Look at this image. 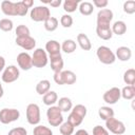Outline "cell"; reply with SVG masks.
<instances>
[{
	"instance_id": "cell-1",
	"label": "cell",
	"mask_w": 135,
	"mask_h": 135,
	"mask_svg": "<svg viewBox=\"0 0 135 135\" xmlns=\"http://www.w3.org/2000/svg\"><path fill=\"white\" fill-rule=\"evenodd\" d=\"M88 109L83 104H76L72 108L70 115L68 116V121L74 127H78L82 123L84 117L86 116Z\"/></svg>"
},
{
	"instance_id": "cell-2",
	"label": "cell",
	"mask_w": 135,
	"mask_h": 135,
	"mask_svg": "<svg viewBox=\"0 0 135 135\" xmlns=\"http://www.w3.org/2000/svg\"><path fill=\"white\" fill-rule=\"evenodd\" d=\"M53 79L59 85H64V84L71 85V84H74L76 82L77 76L73 71H70V70H64L63 71L62 70L61 72L54 73Z\"/></svg>"
},
{
	"instance_id": "cell-3",
	"label": "cell",
	"mask_w": 135,
	"mask_h": 135,
	"mask_svg": "<svg viewBox=\"0 0 135 135\" xmlns=\"http://www.w3.org/2000/svg\"><path fill=\"white\" fill-rule=\"evenodd\" d=\"M96 56L98 60L103 64H113L116 60L115 53L105 45H100L96 51Z\"/></svg>"
},
{
	"instance_id": "cell-4",
	"label": "cell",
	"mask_w": 135,
	"mask_h": 135,
	"mask_svg": "<svg viewBox=\"0 0 135 135\" xmlns=\"http://www.w3.org/2000/svg\"><path fill=\"white\" fill-rule=\"evenodd\" d=\"M30 17L35 22H44L46 19L51 17L50 8L45 5H38L31 9Z\"/></svg>"
},
{
	"instance_id": "cell-5",
	"label": "cell",
	"mask_w": 135,
	"mask_h": 135,
	"mask_svg": "<svg viewBox=\"0 0 135 135\" xmlns=\"http://www.w3.org/2000/svg\"><path fill=\"white\" fill-rule=\"evenodd\" d=\"M46 118L47 122L51 124V127H59L63 122V115L62 112L59 110L57 105L49 107L46 111Z\"/></svg>"
},
{
	"instance_id": "cell-6",
	"label": "cell",
	"mask_w": 135,
	"mask_h": 135,
	"mask_svg": "<svg viewBox=\"0 0 135 135\" xmlns=\"http://www.w3.org/2000/svg\"><path fill=\"white\" fill-rule=\"evenodd\" d=\"M26 120L32 126H37L41 120V114H40V108L37 103H30L26 107L25 110Z\"/></svg>"
},
{
	"instance_id": "cell-7",
	"label": "cell",
	"mask_w": 135,
	"mask_h": 135,
	"mask_svg": "<svg viewBox=\"0 0 135 135\" xmlns=\"http://www.w3.org/2000/svg\"><path fill=\"white\" fill-rule=\"evenodd\" d=\"M20 118V112L14 108H4L0 110V122L3 124H8L17 121Z\"/></svg>"
},
{
	"instance_id": "cell-8",
	"label": "cell",
	"mask_w": 135,
	"mask_h": 135,
	"mask_svg": "<svg viewBox=\"0 0 135 135\" xmlns=\"http://www.w3.org/2000/svg\"><path fill=\"white\" fill-rule=\"evenodd\" d=\"M47 62H49V55L45 52V50L41 49V47L36 49L32 55L33 66L38 68V69H42L47 64Z\"/></svg>"
},
{
	"instance_id": "cell-9",
	"label": "cell",
	"mask_w": 135,
	"mask_h": 135,
	"mask_svg": "<svg viewBox=\"0 0 135 135\" xmlns=\"http://www.w3.org/2000/svg\"><path fill=\"white\" fill-rule=\"evenodd\" d=\"M105 129L115 135H122L126 132L124 123L115 117H111L105 120Z\"/></svg>"
},
{
	"instance_id": "cell-10",
	"label": "cell",
	"mask_w": 135,
	"mask_h": 135,
	"mask_svg": "<svg viewBox=\"0 0 135 135\" xmlns=\"http://www.w3.org/2000/svg\"><path fill=\"white\" fill-rule=\"evenodd\" d=\"M19 76H20L19 69L16 65L11 64V65L5 66V69L3 70L1 79L4 83H12V82H15L19 78Z\"/></svg>"
},
{
	"instance_id": "cell-11",
	"label": "cell",
	"mask_w": 135,
	"mask_h": 135,
	"mask_svg": "<svg viewBox=\"0 0 135 135\" xmlns=\"http://www.w3.org/2000/svg\"><path fill=\"white\" fill-rule=\"evenodd\" d=\"M114 14L110 8H102L97 13V25L98 26H111Z\"/></svg>"
},
{
	"instance_id": "cell-12",
	"label": "cell",
	"mask_w": 135,
	"mask_h": 135,
	"mask_svg": "<svg viewBox=\"0 0 135 135\" xmlns=\"http://www.w3.org/2000/svg\"><path fill=\"white\" fill-rule=\"evenodd\" d=\"M120 98H121L120 89L117 86H113V88L107 90L102 95L103 101L108 104H115L117 101H119Z\"/></svg>"
},
{
	"instance_id": "cell-13",
	"label": "cell",
	"mask_w": 135,
	"mask_h": 135,
	"mask_svg": "<svg viewBox=\"0 0 135 135\" xmlns=\"http://www.w3.org/2000/svg\"><path fill=\"white\" fill-rule=\"evenodd\" d=\"M17 63L18 66L23 71H28L33 68L32 56L27 52H21L17 55Z\"/></svg>"
},
{
	"instance_id": "cell-14",
	"label": "cell",
	"mask_w": 135,
	"mask_h": 135,
	"mask_svg": "<svg viewBox=\"0 0 135 135\" xmlns=\"http://www.w3.org/2000/svg\"><path fill=\"white\" fill-rule=\"evenodd\" d=\"M16 44L20 47H22L25 51H32L36 46V40L32 36H26L22 38H16L15 40Z\"/></svg>"
},
{
	"instance_id": "cell-15",
	"label": "cell",
	"mask_w": 135,
	"mask_h": 135,
	"mask_svg": "<svg viewBox=\"0 0 135 135\" xmlns=\"http://www.w3.org/2000/svg\"><path fill=\"white\" fill-rule=\"evenodd\" d=\"M49 60L51 62V69H52V71L54 73H58V72H61L63 70L64 62H63L61 54L49 56Z\"/></svg>"
},
{
	"instance_id": "cell-16",
	"label": "cell",
	"mask_w": 135,
	"mask_h": 135,
	"mask_svg": "<svg viewBox=\"0 0 135 135\" xmlns=\"http://www.w3.org/2000/svg\"><path fill=\"white\" fill-rule=\"evenodd\" d=\"M1 11L5 16H17L16 2L4 0L1 2Z\"/></svg>"
},
{
	"instance_id": "cell-17",
	"label": "cell",
	"mask_w": 135,
	"mask_h": 135,
	"mask_svg": "<svg viewBox=\"0 0 135 135\" xmlns=\"http://www.w3.org/2000/svg\"><path fill=\"white\" fill-rule=\"evenodd\" d=\"M115 57L122 61V62H126V61H129L132 57V51L130 47L128 46H119L117 47L116 50V53H115Z\"/></svg>"
},
{
	"instance_id": "cell-18",
	"label": "cell",
	"mask_w": 135,
	"mask_h": 135,
	"mask_svg": "<svg viewBox=\"0 0 135 135\" xmlns=\"http://www.w3.org/2000/svg\"><path fill=\"white\" fill-rule=\"evenodd\" d=\"M44 50H45V52L47 53L49 56L61 54V45L57 40H49L45 43Z\"/></svg>"
},
{
	"instance_id": "cell-19",
	"label": "cell",
	"mask_w": 135,
	"mask_h": 135,
	"mask_svg": "<svg viewBox=\"0 0 135 135\" xmlns=\"http://www.w3.org/2000/svg\"><path fill=\"white\" fill-rule=\"evenodd\" d=\"M76 39H77V42L76 43L80 46L81 50H83V51H90L92 49V43H91L89 37L85 34L79 33L77 35V38Z\"/></svg>"
},
{
	"instance_id": "cell-20",
	"label": "cell",
	"mask_w": 135,
	"mask_h": 135,
	"mask_svg": "<svg viewBox=\"0 0 135 135\" xmlns=\"http://www.w3.org/2000/svg\"><path fill=\"white\" fill-rule=\"evenodd\" d=\"M96 34L102 40H110L113 37L111 26H98V25H96Z\"/></svg>"
},
{
	"instance_id": "cell-21",
	"label": "cell",
	"mask_w": 135,
	"mask_h": 135,
	"mask_svg": "<svg viewBox=\"0 0 135 135\" xmlns=\"http://www.w3.org/2000/svg\"><path fill=\"white\" fill-rule=\"evenodd\" d=\"M57 107L59 108V110L62 113H68L72 110L73 102H72L71 98H69V97H61L57 101Z\"/></svg>"
},
{
	"instance_id": "cell-22",
	"label": "cell",
	"mask_w": 135,
	"mask_h": 135,
	"mask_svg": "<svg viewBox=\"0 0 135 135\" xmlns=\"http://www.w3.org/2000/svg\"><path fill=\"white\" fill-rule=\"evenodd\" d=\"M60 45H61V51L64 52L65 54H72L77 49V43L73 39H65Z\"/></svg>"
},
{
	"instance_id": "cell-23",
	"label": "cell",
	"mask_w": 135,
	"mask_h": 135,
	"mask_svg": "<svg viewBox=\"0 0 135 135\" xmlns=\"http://www.w3.org/2000/svg\"><path fill=\"white\" fill-rule=\"evenodd\" d=\"M42 101L47 107L55 105V103L58 101V95L55 91H49L42 96Z\"/></svg>"
},
{
	"instance_id": "cell-24",
	"label": "cell",
	"mask_w": 135,
	"mask_h": 135,
	"mask_svg": "<svg viewBox=\"0 0 135 135\" xmlns=\"http://www.w3.org/2000/svg\"><path fill=\"white\" fill-rule=\"evenodd\" d=\"M111 30H112L113 35L115 34L117 36H122L127 32V24H126V22L118 20L113 23V25L111 26Z\"/></svg>"
},
{
	"instance_id": "cell-25",
	"label": "cell",
	"mask_w": 135,
	"mask_h": 135,
	"mask_svg": "<svg viewBox=\"0 0 135 135\" xmlns=\"http://www.w3.org/2000/svg\"><path fill=\"white\" fill-rule=\"evenodd\" d=\"M50 89H51V82L47 79H42L36 84V92L38 95H41V96L47 93Z\"/></svg>"
},
{
	"instance_id": "cell-26",
	"label": "cell",
	"mask_w": 135,
	"mask_h": 135,
	"mask_svg": "<svg viewBox=\"0 0 135 135\" xmlns=\"http://www.w3.org/2000/svg\"><path fill=\"white\" fill-rule=\"evenodd\" d=\"M120 95L126 100H133L135 97V86L134 85H126L120 90Z\"/></svg>"
},
{
	"instance_id": "cell-27",
	"label": "cell",
	"mask_w": 135,
	"mask_h": 135,
	"mask_svg": "<svg viewBox=\"0 0 135 135\" xmlns=\"http://www.w3.org/2000/svg\"><path fill=\"white\" fill-rule=\"evenodd\" d=\"M98 116L102 119V120H107L111 117H114V110L109 107V105H103V107H100L99 110H98Z\"/></svg>"
},
{
	"instance_id": "cell-28",
	"label": "cell",
	"mask_w": 135,
	"mask_h": 135,
	"mask_svg": "<svg viewBox=\"0 0 135 135\" xmlns=\"http://www.w3.org/2000/svg\"><path fill=\"white\" fill-rule=\"evenodd\" d=\"M78 9L80 12L81 15L83 16H90L93 11H94V6L91 2L89 1H83V2H80L79 5H78Z\"/></svg>"
},
{
	"instance_id": "cell-29",
	"label": "cell",
	"mask_w": 135,
	"mask_h": 135,
	"mask_svg": "<svg viewBox=\"0 0 135 135\" xmlns=\"http://www.w3.org/2000/svg\"><path fill=\"white\" fill-rule=\"evenodd\" d=\"M79 3L80 2L78 0H65V1H63L62 6H63V9L65 13L71 14V13H74L78 8Z\"/></svg>"
},
{
	"instance_id": "cell-30",
	"label": "cell",
	"mask_w": 135,
	"mask_h": 135,
	"mask_svg": "<svg viewBox=\"0 0 135 135\" xmlns=\"http://www.w3.org/2000/svg\"><path fill=\"white\" fill-rule=\"evenodd\" d=\"M122 79L127 85H134L135 84V70L134 69H128L123 73Z\"/></svg>"
},
{
	"instance_id": "cell-31",
	"label": "cell",
	"mask_w": 135,
	"mask_h": 135,
	"mask_svg": "<svg viewBox=\"0 0 135 135\" xmlns=\"http://www.w3.org/2000/svg\"><path fill=\"white\" fill-rule=\"evenodd\" d=\"M43 23H44V28L47 32H54V31H56L57 27H58V25H59L58 19L55 18V17H52V16L49 19H46Z\"/></svg>"
},
{
	"instance_id": "cell-32",
	"label": "cell",
	"mask_w": 135,
	"mask_h": 135,
	"mask_svg": "<svg viewBox=\"0 0 135 135\" xmlns=\"http://www.w3.org/2000/svg\"><path fill=\"white\" fill-rule=\"evenodd\" d=\"M74 129H75V127L72 123H70L68 120L63 121L59 126V132L61 135H72L74 133Z\"/></svg>"
},
{
	"instance_id": "cell-33",
	"label": "cell",
	"mask_w": 135,
	"mask_h": 135,
	"mask_svg": "<svg viewBox=\"0 0 135 135\" xmlns=\"http://www.w3.org/2000/svg\"><path fill=\"white\" fill-rule=\"evenodd\" d=\"M33 135H53V131L42 124H37L33 130Z\"/></svg>"
},
{
	"instance_id": "cell-34",
	"label": "cell",
	"mask_w": 135,
	"mask_h": 135,
	"mask_svg": "<svg viewBox=\"0 0 135 135\" xmlns=\"http://www.w3.org/2000/svg\"><path fill=\"white\" fill-rule=\"evenodd\" d=\"M15 33H16V38H22V37H26V36H31V32H30V28L24 25V24H19L17 25L16 30H15Z\"/></svg>"
},
{
	"instance_id": "cell-35",
	"label": "cell",
	"mask_w": 135,
	"mask_h": 135,
	"mask_svg": "<svg viewBox=\"0 0 135 135\" xmlns=\"http://www.w3.org/2000/svg\"><path fill=\"white\" fill-rule=\"evenodd\" d=\"M122 9L128 15L134 14L135 13V1L134 0H127V1H124L123 5H122Z\"/></svg>"
},
{
	"instance_id": "cell-36",
	"label": "cell",
	"mask_w": 135,
	"mask_h": 135,
	"mask_svg": "<svg viewBox=\"0 0 135 135\" xmlns=\"http://www.w3.org/2000/svg\"><path fill=\"white\" fill-rule=\"evenodd\" d=\"M14 27V23L8 18H3L0 20V30L3 32H11Z\"/></svg>"
},
{
	"instance_id": "cell-37",
	"label": "cell",
	"mask_w": 135,
	"mask_h": 135,
	"mask_svg": "<svg viewBox=\"0 0 135 135\" xmlns=\"http://www.w3.org/2000/svg\"><path fill=\"white\" fill-rule=\"evenodd\" d=\"M73 17L70 14H64L61 16L60 18V24L64 27V28H69L73 25Z\"/></svg>"
},
{
	"instance_id": "cell-38",
	"label": "cell",
	"mask_w": 135,
	"mask_h": 135,
	"mask_svg": "<svg viewBox=\"0 0 135 135\" xmlns=\"http://www.w3.org/2000/svg\"><path fill=\"white\" fill-rule=\"evenodd\" d=\"M16 7H17V16H20V17H23L27 14L28 12V8L23 4L22 1H18L16 2Z\"/></svg>"
},
{
	"instance_id": "cell-39",
	"label": "cell",
	"mask_w": 135,
	"mask_h": 135,
	"mask_svg": "<svg viewBox=\"0 0 135 135\" xmlns=\"http://www.w3.org/2000/svg\"><path fill=\"white\" fill-rule=\"evenodd\" d=\"M7 135H27V131L23 127H17L9 130Z\"/></svg>"
},
{
	"instance_id": "cell-40",
	"label": "cell",
	"mask_w": 135,
	"mask_h": 135,
	"mask_svg": "<svg viewBox=\"0 0 135 135\" xmlns=\"http://www.w3.org/2000/svg\"><path fill=\"white\" fill-rule=\"evenodd\" d=\"M93 135H109V131L102 126H95L93 128Z\"/></svg>"
},
{
	"instance_id": "cell-41",
	"label": "cell",
	"mask_w": 135,
	"mask_h": 135,
	"mask_svg": "<svg viewBox=\"0 0 135 135\" xmlns=\"http://www.w3.org/2000/svg\"><path fill=\"white\" fill-rule=\"evenodd\" d=\"M92 4H93V6L102 9V8H104L109 4V2H108V0H93Z\"/></svg>"
},
{
	"instance_id": "cell-42",
	"label": "cell",
	"mask_w": 135,
	"mask_h": 135,
	"mask_svg": "<svg viewBox=\"0 0 135 135\" xmlns=\"http://www.w3.org/2000/svg\"><path fill=\"white\" fill-rule=\"evenodd\" d=\"M43 3H45V4H50L52 7H59L60 5H61V3H62V1L61 0H53V1H42Z\"/></svg>"
},
{
	"instance_id": "cell-43",
	"label": "cell",
	"mask_w": 135,
	"mask_h": 135,
	"mask_svg": "<svg viewBox=\"0 0 135 135\" xmlns=\"http://www.w3.org/2000/svg\"><path fill=\"white\" fill-rule=\"evenodd\" d=\"M5 69V58L3 56H0V73L3 72Z\"/></svg>"
},
{
	"instance_id": "cell-44",
	"label": "cell",
	"mask_w": 135,
	"mask_h": 135,
	"mask_svg": "<svg viewBox=\"0 0 135 135\" xmlns=\"http://www.w3.org/2000/svg\"><path fill=\"white\" fill-rule=\"evenodd\" d=\"M22 2H23V4H24L27 8H32L33 5H34V1H33V0H23Z\"/></svg>"
},
{
	"instance_id": "cell-45",
	"label": "cell",
	"mask_w": 135,
	"mask_h": 135,
	"mask_svg": "<svg viewBox=\"0 0 135 135\" xmlns=\"http://www.w3.org/2000/svg\"><path fill=\"white\" fill-rule=\"evenodd\" d=\"M74 135H90V134H89V132H88L86 130H84V129H79V130H77V131L75 132Z\"/></svg>"
},
{
	"instance_id": "cell-46",
	"label": "cell",
	"mask_w": 135,
	"mask_h": 135,
	"mask_svg": "<svg viewBox=\"0 0 135 135\" xmlns=\"http://www.w3.org/2000/svg\"><path fill=\"white\" fill-rule=\"evenodd\" d=\"M3 94H4V90H3V86H2V84L0 82V98L3 96Z\"/></svg>"
}]
</instances>
